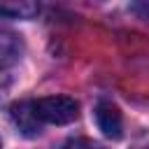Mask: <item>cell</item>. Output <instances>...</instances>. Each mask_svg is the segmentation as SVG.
<instances>
[{"label":"cell","mask_w":149,"mask_h":149,"mask_svg":"<svg viewBox=\"0 0 149 149\" xmlns=\"http://www.w3.org/2000/svg\"><path fill=\"white\" fill-rule=\"evenodd\" d=\"M33 109L40 119V123H54L63 126L79 116V105L70 95H47L33 100Z\"/></svg>","instance_id":"6da1fadb"},{"label":"cell","mask_w":149,"mask_h":149,"mask_svg":"<svg viewBox=\"0 0 149 149\" xmlns=\"http://www.w3.org/2000/svg\"><path fill=\"white\" fill-rule=\"evenodd\" d=\"M9 114H12V121L14 126L26 135V137H35L42 133V123L33 109V100H19L9 107Z\"/></svg>","instance_id":"7a4b0ae2"},{"label":"cell","mask_w":149,"mask_h":149,"mask_svg":"<svg viewBox=\"0 0 149 149\" xmlns=\"http://www.w3.org/2000/svg\"><path fill=\"white\" fill-rule=\"evenodd\" d=\"M95 123L98 128L102 130L105 137L109 140H119L123 135V119H121V112L112 105V102H98L95 107Z\"/></svg>","instance_id":"3957f363"},{"label":"cell","mask_w":149,"mask_h":149,"mask_svg":"<svg viewBox=\"0 0 149 149\" xmlns=\"http://www.w3.org/2000/svg\"><path fill=\"white\" fill-rule=\"evenodd\" d=\"M23 56V40L14 33H0V74H7Z\"/></svg>","instance_id":"277c9868"},{"label":"cell","mask_w":149,"mask_h":149,"mask_svg":"<svg viewBox=\"0 0 149 149\" xmlns=\"http://www.w3.org/2000/svg\"><path fill=\"white\" fill-rule=\"evenodd\" d=\"M40 12L37 2L30 0H9V2H0V16L2 19H33Z\"/></svg>","instance_id":"5b68a950"},{"label":"cell","mask_w":149,"mask_h":149,"mask_svg":"<svg viewBox=\"0 0 149 149\" xmlns=\"http://www.w3.org/2000/svg\"><path fill=\"white\" fill-rule=\"evenodd\" d=\"M65 149H102L98 142H93V140H88V137H72L68 144H65Z\"/></svg>","instance_id":"8992f818"},{"label":"cell","mask_w":149,"mask_h":149,"mask_svg":"<svg viewBox=\"0 0 149 149\" xmlns=\"http://www.w3.org/2000/svg\"><path fill=\"white\" fill-rule=\"evenodd\" d=\"M7 84H9V77H7V74H0V93L7 88Z\"/></svg>","instance_id":"52a82bcc"},{"label":"cell","mask_w":149,"mask_h":149,"mask_svg":"<svg viewBox=\"0 0 149 149\" xmlns=\"http://www.w3.org/2000/svg\"><path fill=\"white\" fill-rule=\"evenodd\" d=\"M144 149H149V147H144Z\"/></svg>","instance_id":"ba28073f"}]
</instances>
